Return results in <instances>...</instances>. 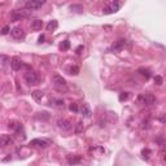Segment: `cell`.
I'll return each mask as SVG.
<instances>
[{
  "label": "cell",
  "instance_id": "cell-4",
  "mask_svg": "<svg viewBox=\"0 0 166 166\" xmlns=\"http://www.w3.org/2000/svg\"><path fill=\"white\" fill-rule=\"evenodd\" d=\"M46 1L47 0H28L25 3V8L29 9V11H36L43 4H46Z\"/></svg>",
  "mask_w": 166,
  "mask_h": 166
},
{
  "label": "cell",
  "instance_id": "cell-19",
  "mask_svg": "<svg viewBox=\"0 0 166 166\" xmlns=\"http://www.w3.org/2000/svg\"><path fill=\"white\" fill-rule=\"evenodd\" d=\"M120 101H125V100H127L128 99V92H122V94H120Z\"/></svg>",
  "mask_w": 166,
  "mask_h": 166
},
{
  "label": "cell",
  "instance_id": "cell-25",
  "mask_svg": "<svg viewBox=\"0 0 166 166\" xmlns=\"http://www.w3.org/2000/svg\"><path fill=\"white\" fill-rule=\"evenodd\" d=\"M149 153H151L149 149H143V151H141V154H143V157L147 158V160H148V157H149V156H145V154H149Z\"/></svg>",
  "mask_w": 166,
  "mask_h": 166
},
{
  "label": "cell",
  "instance_id": "cell-1",
  "mask_svg": "<svg viewBox=\"0 0 166 166\" xmlns=\"http://www.w3.org/2000/svg\"><path fill=\"white\" fill-rule=\"evenodd\" d=\"M120 8H121V0H108L103 12L105 14H113V13L120 11Z\"/></svg>",
  "mask_w": 166,
  "mask_h": 166
},
{
  "label": "cell",
  "instance_id": "cell-5",
  "mask_svg": "<svg viewBox=\"0 0 166 166\" xmlns=\"http://www.w3.org/2000/svg\"><path fill=\"white\" fill-rule=\"evenodd\" d=\"M25 80L29 84H36V83H38V80H39V78H38V75H36L35 72L29 70V72L25 73Z\"/></svg>",
  "mask_w": 166,
  "mask_h": 166
},
{
  "label": "cell",
  "instance_id": "cell-15",
  "mask_svg": "<svg viewBox=\"0 0 166 166\" xmlns=\"http://www.w3.org/2000/svg\"><path fill=\"white\" fill-rule=\"evenodd\" d=\"M0 59H1V70L4 72L5 70V66L8 65V61H11V59H8L5 55H1L0 56Z\"/></svg>",
  "mask_w": 166,
  "mask_h": 166
},
{
  "label": "cell",
  "instance_id": "cell-14",
  "mask_svg": "<svg viewBox=\"0 0 166 166\" xmlns=\"http://www.w3.org/2000/svg\"><path fill=\"white\" fill-rule=\"evenodd\" d=\"M31 96L34 97V100L40 101V100L43 99V92H42V91H38V90H36V91H33V92H31Z\"/></svg>",
  "mask_w": 166,
  "mask_h": 166
},
{
  "label": "cell",
  "instance_id": "cell-21",
  "mask_svg": "<svg viewBox=\"0 0 166 166\" xmlns=\"http://www.w3.org/2000/svg\"><path fill=\"white\" fill-rule=\"evenodd\" d=\"M53 103H55V107L57 108H64V101L62 100H53Z\"/></svg>",
  "mask_w": 166,
  "mask_h": 166
},
{
  "label": "cell",
  "instance_id": "cell-17",
  "mask_svg": "<svg viewBox=\"0 0 166 166\" xmlns=\"http://www.w3.org/2000/svg\"><path fill=\"white\" fill-rule=\"evenodd\" d=\"M57 28V21H55V20H53V21H51L48 25H47V29L48 30H55Z\"/></svg>",
  "mask_w": 166,
  "mask_h": 166
},
{
  "label": "cell",
  "instance_id": "cell-29",
  "mask_svg": "<svg viewBox=\"0 0 166 166\" xmlns=\"http://www.w3.org/2000/svg\"><path fill=\"white\" fill-rule=\"evenodd\" d=\"M82 49H83V46H79V47L77 48V53H78V55L80 53V51H82Z\"/></svg>",
  "mask_w": 166,
  "mask_h": 166
},
{
  "label": "cell",
  "instance_id": "cell-22",
  "mask_svg": "<svg viewBox=\"0 0 166 166\" xmlns=\"http://www.w3.org/2000/svg\"><path fill=\"white\" fill-rule=\"evenodd\" d=\"M69 74H73V75H77V74L78 73H79V69H78V67L77 66H74V67H70V69H69Z\"/></svg>",
  "mask_w": 166,
  "mask_h": 166
},
{
  "label": "cell",
  "instance_id": "cell-30",
  "mask_svg": "<svg viewBox=\"0 0 166 166\" xmlns=\"http://www.w3.org/2000/svg\"><path fill=\"white\" fill-rule=\"evenodd\" d=\"M43 40H44V35H42V36H40V38H39V42H38V43H43Z\"/></svg>",
  "mask_w": 166,
  "mask_h": 166
},
{
  "label": "cell",
  "instance_id": "cell-16",
  "mask_svg": "<svg viewBox=\"0 0 166 166\" xmlns=\"http://www.w3.org/2000/svg\"><path fill=\"white\" fill-rule=\"evenodd\" d=\"M139 73H140L143 77H145V79H149V78H151V72H149V70H148V69H144V67H140V69H139Z\"/></svg>",
  "mask_w": 166,
  "mask_h": 166
},
{
  "label": "cell",
  "instance_id": "cell-23",
  "mask_svg": "<svg viewBox=\"0 0 166 166\" xmlns=\"http://www.w3.org/2000/svg\"><path fill=\"white\" fill-rule=\"evenodd\" d=\"M69 109L70 110H72V112H75V113H77V112H78V107H77V104H70V107H69Z\"/></svg>",
  "mask_w": 166,
  "mask_h": 166
},
{
  "label": "cell",
  "instance_id": "cell-18",
  "mask_svg": "<svg viewBox=\"0 0 166 166\" xmlns=\"http://www.w3.org/2000/svg\"><path fill=\"white\" fill-rule=\"evenodd\" d=\"M67 162H69V164H79V162H80V157H79V156H78L77 158L69 157V158H67Z\"/></svg>",
  "mask_w": 166,
  "mask_h": 166
},
{
  "label": "cell",
  "instance_id": "cell-11",
  "mask_svg": "<svg viewBox=\"0 0 166 166\" xmlns=\"http://www.w3.org/2000/svg\"><path fill=\"white\" fill-rule=\"evenodd\" d=\"M12 36L14 39H22L23 36H25V33H23V30L21 28H14V29H12Z\"/></svg>",
  "mask_w": 166,
  "mask_h": 166
},
{
  "label": "cell",
  "instance_id": "cell-8",
  "mask_svg": "<svg viewBox=\"0 0 166 166\" xmlns=\"http://www.w3.org/2000/svg\"><path fill=\"white\" fill-rule=\"evenodd\" d=\"M0 144H1V147H8V145H12L13 144V139L11 135H1V138H0Z\"/></svg>",
  "mask_w": 166,
  "mask_h": 166
},
{
  "label": "cell",
  "instance_id": "cell-7",
  "mask_svg": "<svg viewBox=\"0 0 166 166\" xmlns=\"http://www.w3.org/2000/svg\"><path fill=\"white\" fill-rule=\"evenodd\" d=\"M9 65H11L12 70L17 72V70L21 69V66H22V61L20 60L18 57H12V59H11V62H9Z\"/></svg>",
  "mask_w": 166,
  "mask_h": 166
},
{
  "label": "cell",
  "instance_id": "cell-9",
  "mask_svg": "<svg viewBox=\"0 0 166 166\" xmlns=\"http://www.w3.org/2000/svg\"><path fill=\"white\" fill-rule=\"evenodd\" d=\"M30 145H36V147H40V148H47L49 145V141L44 140V139H34V140H31Z\"/></svg>",
  "mask_w": 166,
  "mask_h": 166
},
{
  "label": "cell",
  "instance_id": "cell-28",
  "mask_svg": "<svg viewBox=\"0 0 166 166\" xmlns=\"http://www.w3.org/2000/svg\"><path fill=\"white\" fill-rule=\"evenodd\" d=\"M160 121L162 122V123H166V114H164L162 117H160Z\"/></svg>",
  "mask_w": 166,
  "mask_h": 166
},
{
  "label": "cell",
  "instance_id": "cell-3",
  "mask_svg": "<svg viewBox=\"0 0 166 166\" xmlns=\"http://www.w3.org/2000/svg\"><path fill=\"white\" fill-rule=\"evenodd\" d=\"M138 101H139V104H141V105L149 107V105H152V104H154L156 97L151 94H141V95L138 96Z\"/></svg>",
  "mask_w": 166,
  "mask_h": 166
},
{
  "label": "cell",
  "instance_id": "cell-31",
  "mask_svg": "<svg viewBox=\"0 0 166 166\" xmlns=\"http://www.w3.org/2000/svg\"><path fill=\"white\" fill-rule=\"evenodd\" d=\"M164 160L166 161V152H165V154H164Z\"/></svg>",
  "mask_w": 166,
  "mask_h": 166
},
{
  "label": "cell",
  "instance_id": "cell-27",
  "mask_svg": "<svg viewBox=\"0 0 166 166\" xmlns=\"http://www.w3.org/2000/svg\"><path fill=\"white\" fill-rule=\"evenodd\" d=\"M69 46H70L69 40H65V42H64V44H61V48H62V49H67V48H69Z\"/></svg>",
  "mask_w": 166,
  "mask_h": 166
},
{
  "label": "cell",
  "instance_id": "cell-24",
  "mask_svg": "<svg viewBox=\"0 0 166 166\" xmlns=\"http://www.w3.org/2000/svg\"><path fill=\"white\" fill-rule=\"evenodd\" d=\"M154 83L158 84V86H160V84H162V78H161L160 75H157V77L154 78Z\"/></svg>",
  "mask_w": 166,
  "mask_h": 166
},
{
  "label": "cell",
  "instance_id": "cell-13",
  "mask_svg": "<svg viewBox=\"0 0 166 166\" xmlns=\"http://www.w3.org/2000/svg\"><path fill=\"white\" fill-rule=\"evenodd\" d=\"M42 28H43V21L42 20H35V21L31 22V29L35 30V31L36 30H40Z\"/></svg>",
  "mask_w": 166,
  "mask_h": 166
},
{
  "label": "cell",
  "instance_id": "cell-2",
  "mask_svg": "<svg viewBox=\"0 0 166 166\" xmlns=\"http://www.w3.org/2000/svg\"><path fill=\"white\" fill-rule=\"evenodd\" d=\"M53 86H55V88L57 91H60V92H66L67 91V86H66V82L65 79H64L61 75H53Z\"/></svg>",
  "mask_w": 166,
  "mask_h": 166
},
{
  "label": "cell",
  "instance_id": "cell-10",
  "mask_svg": "<svg viewBox=\"0 0 166 166\" xmlns=\"http://www.w3.org/2000/svg\"><path fill=\"white\" fill-rule=\"evenodd\" d=\"M126 47V40L125 39H120V40H117L116 43L113 44V47H112V49L114 51V52H118V51H122Z\"/></svg>",
  "mask_w": 166,
  "mask_h": 166
},
{
  "label": "cell",
  "instance_id": "cell-20",
  "mask_svg": "<svg viewBox=\"0 0 166 166\" xmlns=\"http://www.w3.org/2000/svg\"><path fill=\"white\" fill-rule=\"evenodd\" d=\"M82 130H83V123H82V122H78L77 127H75V133L79 134V133H82Z\"/></svg>",
  "mask_w": 166,
  "mask_h": 166
},
{
  "label": "cell",
  "instance_id": "cell-12",
  "mask_svg": "<svg viewBox=\"0 0 166 166\" xmlns=\"http://www.w3.org/2000/svg\"><path fill=\"white\" fill-rule=\"evenodd\" d=\"M80 113H82V116H84L86 118H91V116H92V112H91L90 107L87 105V104H83L82 109H80Z\"/></svg>",
  "mask_w": 166,
  "mask_h": 166
},
{
  "label": "cell",
  "instance_id": "cell-6",
  "mask_svg": "<svg viewBox=\"0 0 166 166\" xmlns=\"http://www.w3.org/2000/svg\"><path fill=\"white\" fill-rule=\"evenodd\" d=\"M57 126L59 128H61L62 131H69L72 128V122L65 120V118H59L57 120Z\"/></svg>",
  "mask_w": 166,
  "mask_h": 166
},
{
  "label": "cell",
  "instance_id": "cell-26",
  "mask_svg": "<svg viewBox=\"0 0 166 166\" xmlns=\"http://www.w3.org/2000/svg\"><path fill=\"white\" fill-rule=\"evenodd\" d=\"M9 30H11V28H9V26H4V28H3V30H1V34H3V35H7V34L9 33Z\"/></svg>",
  "mask_w": 166,
  "mask_h": 166
}]
</instances>
